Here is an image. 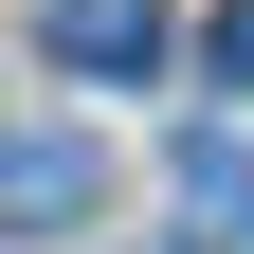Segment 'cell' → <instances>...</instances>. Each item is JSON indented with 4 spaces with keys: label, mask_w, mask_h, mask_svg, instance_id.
Wrapping results in <instances>:
<instances>
[{
    "label": "cell",
    "mask_w": 254,
    "mask_h": 254,
    "mask_svg": "<svg viewBox=\"0 0 254 254\" xmlns=\"http://www.w3.org/2000/svg\"><path fill=\"white\" fill-rule=\"evenodd\" d=\"M182 200H200L218 236H254V164H236V145H200V164H182Z\"/></svg>",
    "instance_id": "obj_3"
},
{
    "label": "cell",
    "mask_w": 254,
    "mask_h": 254,
    "mask_svg": "<svg viewBox=\"0 0 254 254\" xmlns=\"http://www.w3.org/2000/svg\"><path fill=\"white\" fill-rule=\"evenodd\" d=\"M200 55H218V91H254V0H218V37H200Z\"/></svg>",
    "instance_id": "obj_4"
},
{
    "label": "cell",
    "mask_w": 254,
    "mask_h": 254,
    "mask_svg": "<svg viewBox=\"0 0 254 254\" xmlns=\"http://www.w3.org/2000/svg\"><path fill=\"white\" fill-rule=\"evenodd\" d=\"M55 55L73 73H164V0H55Z\"/></svg>",
    "instance_id": "obj_2"
},
{
    "label": "cell",
    "mask_w": 254,
    "mask_h": 254,
    "mask_svg": "<svg viewBox=\"0 0 254 254\" xmlns=\"http://www.w3.org/2000/svg\"><path fill=\"white\" fill-rule=\"evenodd\" d=\"M109 200V164H91L73 127H18V145H0V218H18V236H55V218H91Z\"/></svg>",
    "instance_id": "obj_1"
}]
</instances>
